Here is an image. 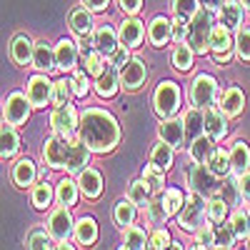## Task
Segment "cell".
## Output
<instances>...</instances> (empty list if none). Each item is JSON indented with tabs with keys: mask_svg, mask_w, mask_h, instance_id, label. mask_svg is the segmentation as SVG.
Instances as JSON below:
<instances>
[{
	"mask_svg": "<svg viewBox=\"0 0 250 250\" xmlns=\"http://www.w3.org/2000/svg\"><path fill=\"white\" fill-rule=\"evenodd\" d=\"M198 3H200V8H208V10H218V8L225 3V0H198Z\"/></svg>",
	"mask_w": 250,
	"mask_h": 250,
	"instance_id": "60",
	"label": "cell"
},
{
	"mask_svg": "<svg viewBox=\"0 0 250 250\" xmlns=\"http://www.w3.org/2000/svg\"><path fill=\"white\" fill-rule=\"evenodd\" d=\"M78 135L93 153L105 155L115 150V145L120 143V125L113 118V113L103 110V108H88L80 115Z\"/></svg>",
	"mask_w": 250,
	"mask_h": 250,
	"instance_id": "2",
	"label": "cell"
},
{
	"mask_svg": "<svg viewBox=\"0 0 250 250\" xmlns=\"http://www.w3.org/2000/svg\"><path fill=\"white\" fill-rule=\"evenodd\" d=\"M230 223L235 228V235L238 238H248V233H250V213L248 210H235L230 215Z\"/></svg>",
	"mask_w": 250,
	"mask_h": 250,
	"instance_id": "52",
	"label": "cell"
},
{
	"mask_svg": "<svg viewBox=\"0 0 250 250\" xmlns=\"http://www.w3.org/2000/svg\"><path fill=\"white\" fill-rule=\"evenodd\" d=\"M20 148V138L15 133V125H10L8 120H3V130H0V155H3V160L13 158Z\"/></svg>",
	"mask_w": 250,
	"mask_h": 250,
	"instance_id": "31",
	"label": "cell"
},
{
	"mask_svg": "<svg viewBox=\"0 0 250 250\" xmlns=\"http://www.w3.org/2000/svg\"><path fill=\"white\" fill-rule=\"evenodd\" d=\"M55 198V190H53V185L43 178L38 185H33V193H30V200H33V208L35 210H45V208L53 203Z\"/></svg>",
	"mask_w": 250,
	"mask_h": 250,
	"instance_id": "38",
	"label": "cell"
},
{
	"mask_svg": "<svg viewBox=\"0 0 250 250\" xmlns=\"http://www.w3.org/2000/svg\"><path fill=\"white\" fill-rule=\"evenodd\" d=\"M248 205H250V203H248ZM248 213H250V208H248Z\"/></svg>",
	"mask_w": 250,
	"mask_h": 250,
	"instance_id": "63",
	"label": "cell"
},
{
	"mask_svg": "<svg viewBox=\"0 0 250 250\" xmlns=\"http://www.w3.org/2000/svg\"><path fill=\"white\" fill-rule=\"evenodd\" d=\"M118 5L125 15H138L143 8V0H118Z\"/></svg>",
	"mask_w": 250,
	"mask_h": 250,
	"instance_id": "58",
	"label": "cell"
},
{
	"mask_svg": "<svg viewBox=\"0 0 250 250\" xmlns=\"http://www.w3.org/2000/svg\"><path fill=\"white\" fill-rule=\"evenodd\" d=\"M70 83H73V95H75V98H88V93H90V80H88V73H85V70H78Z\"/></svg>",
	"mask_w": 250,
	"mask_h": 250,
	"instance_id": "53",
	"label": "cell"
},
{
	"mask_svg": "<svg viewBox=\"0 0 250 250\" xmlns=\"http://www.w3.org/2000/svg\"><path fill=\"white\" fill-rule=\"evenodd\" d=\"M233 50H235V38H233V30L218 23L210 33V55L218 65H228L233 60Z\"/></svg>",
	"mask_w": 250,
	"mask_h": 250,
	"instance_id": "6",
	"label": "cell"
},
{
	"mask_svg": "<svg viewBox=\"0 0 250 250\" xmlns=\"http://www.w3.org/2000/svg\"><path fill=\"white\" fill-rule=\"evenodd\" d=\"M170 60H173V68L178 73H190L193 70V60H195V50L190 48V43H178Z\"/></svg>",
	"mask_w": 250,
	"mask_h": 250,
	"instance_id": "35",
	"label": "cell"
},
{
	"mask_svg": "<svg viewBox=\"0 0 250 250\" xmlns=\"http://www.w3.org/2000/svg\"><path fill=\"white\" fill-rule=\"evenodd\" d=\"M145 78H148V68H145V62L140 58H130L128 65L120 70V85H123V90L133 93V90L143 88Z\"/></svg>",
	"mask_w": 250,
	"mask_h": 250,
	"instance_id": "13",
	"label": "cell"
},
{
	"mask_svg": "<svg viewBox=\"0 0 250 250\" xmlns=\"http://www.w3.org/2000/svg\"><path fill=\"white\" fill-rule=\"evenodd\" d=\"M78 183H80V190H83L85 198H90V200L100 198V193H103V175L95 168H85L78 175Z\"/></svg>",
	"mask_w": 250,
	"mask_h": 250,
	"instance_id": "26",
	"label": "cell"
},
{
	"mask_svg": "<svg viewBox=\"0 0 250 250\" xmlns=\"http://www.w3.org/2000/svg\"><path fill=\"white\" fill-rule=\"evenodd\" d=\"M158 135L160 140H165L168 145H173V148H185V125H183V118L175 120V118H163L160 128H158Z\"/></svg>",
	"mask_w": 250,
	"mask_h": 250,
	"instance_id": "18",
	"label": "cell"
},
{
	"mask_svg": "<svg viewBox=\"0 0 250 250\" xmlns=\"http://www.w3.org/2000/svg\"><path fill=\"white\" fill-rule=\"evenodd\" d=\"M33 68H38L40 73H50L55 65V48H50L45 40L35 43V53H33Z\"/></svg>",
	"mask_w": 250,
	"mask_h": 250,
	"instance_id": "29",
	"label": "cell"
},
{
	"mask_svg": "<svg viewBox=\"0 0 250 250\" xmlns=\"http://www.w3.org/2000/svg\"><path fill=\"white\" fill-rule=\"evenodd\" d=\"M90 148L85 143L73 135H60V133H53L45 145H43V160L48 168L53 170H68L73 175H80L83 170L88 168L90 163Z\"/></svg>",
	"mask_w": 250,
	"mask_h": 250,
	"instance_id": "1",
	"label": "cell"
},
{
	"mask_svg": "<svg viewBox=\"0 0 250 250\" xmlns=\"http://www.w3.org/2000/svg\"><path fill=\"white\" fill-rule=\"evenodd\" d=\"M158 195H160V200H163V205H165V210H168V215H170V218H178L180 208H183V203H185V193L180 190V188H163Z\"/></svg>",
	"mask_w": 250,
	"mask_h": 250,
	"instance_id": "37",
	"label": "cell"
},
{
	"mask_svg": "<svg viewBox=\"0 0 250 250\" xmlns=\"http://www.w3.org/2000/svg\"><path fill=\"white\" fill-rule=\"evenodd\" d=\"M50 128L53 133H60V135H75L80 128V115L75 105H70V103L55 105V110L50 113Z\"/></svg>",
	"mask_w": 250,
	"mask_h": 250,
	"instance_id": "9",
	"label": "cell"
},
{
	"mask_svg": "<svg viewBox=\"0 0 250 250\" xmlns=\"http://www.w3.org/2000/svg\"><path fill=\"white\" fill-rule=\"evenodd\" d=\"M190 188L203 195H218L220 193V178L208 168V165L195 163L190 168Z\"/></svg>",
	"mask_w": 250,
	"mask_h": 250,
	"instance_id": "11",
	"label": "cell"
},
{
	"mask_svg": "<svg viewBox=\"0 0 250 250\" xmlns=\"http://www.w3.org/2000/svg\"><path fill=\"white\" fill-rule=\"evenodd\" d=\"M83 3H85L93 13H103V10L110 5V0H83Z\"/></svg>",
	"mask_w": 250,
	"mask_h": 250,
	"instance_id": "59",
	"label": "cell"
},
{
	"mask_svg": "<svg viewBox=\"0 0 250 250\" xmlns=\"http://www.w3.org/2000/svg\"><path fill=\"white\" fill-rule=\"evenodd\" d=\"M145 215H148L150 225H163L170 218L168 210H165V205H163V200H160V195H158V200H150L148 205H145Z\"/></svg>",
	"mask_w": 250,
	"mask_h": 250,
	"instance_id": "46",
	"label": "cell"
},
{
	"mask_svg": "<svg viewBox=\"0 0 250 250\" xmlns=\"http://www.w3.org/2000/svg\"><path fill=\"white\" fill-rule=\"evenodd\" d=\"M173 238L168 233V228H155L148 238V248H155V250H163V248H170Z\"/></svg>",
	"mask_w": 250,
	"mask_h": 250,
	"instance_id": "54",
	"label": "cell"
},
{
	"mask_svg": "<svg viewBox=\"0 0 250 250\" xmlns=\"http://www.w3.org/2000/svg\"><path fill=\"white\" fill-rule=\"evenodd\" d=\"M83 65H85V73L88 75H100L103 73V68L108 65L105 62V53H100L98 48H90V50H85L83 53Z\"/></svg>",
	"mask_w": 250,
	"mask_h": 250,
	"instance_id": "41",
	"label": "cell"
},
{
	"mask_svg": "<svg viewBox=\"0 0 250 250\" xmlns=\"http://www.w3.org/2000/svg\"><path fill=\"white\" fill-rule=\"evenodd\" d=\"M68 25H70V33L75 38H83V35H93L95 30V23H93V10L83 3V5H75L68 15Z\"/></svg>",
	"mask_w": 250,
	"mask_h": 250,
	"instance_id": "15",
	"label": "cell"
},
{
	"mask_svg": "<svg viewBox=\"0 0 250 250\" xmlns=\"http://www.w3.org/2000/svg\"><path fill=\"white\" fill-rule=\"evenodd\" d=\"M248 245H250V233H248Z\"/></svg>",
	"mask_w": 250,
	"mask_h": 250,
	"instance_id": "62",
	"label": "cell"
},
{
	"mask_svg": "<svg viewBox=\"0 0 250 250\" xmlns=\"http://www.w3.org/2000/svg\"><path fill=\"white\" fill-rule=\"evenodd\" d=\"M80 193H83V190H80V183L73 180V178H62V180L55 185V198H58L60 205H68V208L78 205Z\"/></svg>",
	"mask_w": 250,
	"mask_h": 250,
	"instance_id": "28",
	"label": "cell"
},
{
	"mask_svg": "<svg viewBox=\"0 0 250 250\" xmlns=\"http://www.w3.org/2000/svg\"><path fill=\"white\" fill-rule=\"evenodd\" d=\"M48 230L53 235L55 243H68L70 235H75V220L70 215V208L68 205H60L50 213L48 218Z\"/></svg>",
	"mask_w": 250,
	"mask_h": 250,
	"instance_id": "8",
	"label": "cell"
},
{
	"mask_svg": "<svg viewBox=\"0 0 250 250\" xmlns=\"http://www.w3.org/2000/svg\"><path fill=\"white\" fill-rule=\"evenodd\" d=\"M135 218H138V205H135L130 198L115 203V208H113V220H115V225H120L123 230H125L128 225L135 223Z\"/></svg>",
	"mask_w": 250,
	"mask_h": 250,
	"instance_id": "32",
	"label": "cell"
},
{
	"mask_svg": "<svg viewBox=\"0 0 250 250\" xmlns=\"http://www.w3.org/2000/svg\"><path fill=\"white\" fill-rule=\"evenodd\" d=\"M173 160H175V148L168 145L165 140H158L153 145V150H150V163H155L158 168H163L165 173H168L173 168Z\"/></svg>",
	"mask_w": 250,
	"mask_h": 250,
	"instance_id": "34",
	"label": "cell"
},
{
	"mask_svg": "<svg viewBox=\"0 0 250 250\" xmlns=\"http://www.w3.org/2000/svg\"><path fill=\"white\" fill-rule=\"evenodd\" d=\"M120 68H115L113 62H108L105 68H103V73L95 78V93L100 98H113L118 90H120Z\"/></svg>",
	"mask_w": 250,
	"mask_h": 250,
	"instance_id": "17",
	"label": "cell"
},
{
	"mask_svg": "<svg viewBox=\"0 0 250 250\" xmlns=\"http://www.w3.org/2000/svg\"><path fill=\"white\" fill-rule=\"evenodd\" d=\"M208 218V198L198 190L185 193V203L178 213V228L183 233H195Z\"/></svg>",
	"mask_w": 250,
	"mask_h": 250,
	"instance_id": "3",
	"label": "cell"
},
{
	"mask_svg": "<svg viewBox=\"0 0 250 250\" xmlns=\"http://www.w3.org/2000/svg\"><path fill=\"white\" fill-rule=\"evenodd\" d=\"M183 125H185V138L188 143H193L195 138L205 135V110L203 108H190L183 113Z\"/></svg>",
	"mask_w": 250,
	"mask_h": 250,
	"instance_id": "23",
	"label": "cell"
},
{
	"mask_svg": "<svg viewBox=\"0 0 250 250\" xmlns=\"http://www.w3.org/2000/svg\"><path fill=\"white\" fill-rule=\"evenodd\" d=\"M228 210H230V203L220 195H213L208 200V220L210 223H225L228 218Z\"/></svg>",
	"mask_w": 250,
	"mask_h": 250,
	"instance_id": "42",
	"label": "cell"
},
{
	"mask_svg": "<svg viewBox=\"0 0 250 250\" xmlns=\"http://www.w3.org/2000/svg\"><path fill=\"white\" fill-rule=\"evenodd\" d=\"M205 135L213 138L215 143L228 135V115H225V110L220 105L218 108L215 105L205 108Z\"/></svg>",
	"mask_w": 250,
	"mask_h": 250,
	"instance_id": "16",
	"label": "cell"
},
{
	"mask_svg": "<svg viewBox=\"0 0 250 250\" xmlns=\"http://www.w3.org/2000/svg\"><path fill=\"white\" fill-rule=\"evenodd\" d=\"M243 15H245V8L240 0H225V3L218 8V20L223 25H228L230 30H238L243 25Z\"/></svg>",
	"mask_w": 250,
	"mask_h": 250,
	"instance_id": "22",
	"label": "cell"
},
{
	"mask_svg": "<svg viewBox=\"0 0 250 250\" xmlns=\"http://www.w3.org/2000/svg\"><path fill=\"white\" fill-rule=\"evenodd\" d=\"M25 95L33 103V108H45L53 100V83L48 80V73H38L28 80L25 85Z\"/></svg>",
	"mask_w": 250,
	"mask_h": 250,
	"instance_id": "12",
	"label": "cell"
},
{
	"mask_svg": "<svg viewBox=\"0 0 250 250\" xmlns=\"http://www.w3.org/2000/svg\"><path fill=\"white\" fill-rule=\"evenodd\" d=\"M140 178H145V183L153 188V193H160L163 188H165V170L158 168L155 163H148V165H145L143 173H140Z\"/></svg>",
	"mask_w": 250,
	"mask_h": 250,
	"instance_id": "43",
	"label": "cell"
},
{
	"mask_svg": "<svg viewBox=\"0 0 250 250\" xmlns=\"http://www.w3.org/2000/svg\"><path fill=\"white\" fill-rule=\"evenodd\" d=\"M150 195H153V188L145 183V178H138L130 183V190H128V198L138 205V208H145L150 203Z\"/></svg>",
	"mask_w": 250,
	"mask_h": 250,
	"instance_id": "40",
	"label": "cell"
},
{
	"mask_svg": "<svg viewBox=\"0 0 250 250\" xmlns=\"http://www.w3.org/2000/svg\"><path fill=\"white\" fill-rule=\"evenodd\" d=\"M93 40H95V48L100 53H105L108 58L120 48V35H118V30L113 25H98L93 30Z\"/></svg>",
	"mask_w": 250,
	"mask_h": 250,
	"instance_id": "21",
	"label": "cell"
},
{
	"mask_svg": "<svg viewBox=\"0 0 250 250\" xmlns=\"http://www.w3.org/2000/svg\"><path fill=\"white\" fill-rule=\"evenodd\" d=\"M145 243H148V238H145V230H143L140 225H128V228H125V235H123V248L140 250V248H148Z\"/></svg>",
	"mask_w": 250,
	"mask_h": 250,
	"instance_id": "44",
	"label": "cell"
},
{
	"mask_svg": "<svg viewBox=\"0 0 250 250\" xmlns=\"http://www.w3.org/2000/svg\"><path fill=\"white\" fill-rule=\"evenodd\" d=\"M235 185H238V198L250 203V170L235 175Z\"/></svg>",
	"mask_w": 250,
	"mask_h": 250,
	"instance_id": "56",
	"label": "cell"
},
{
	"mask_svg": "<svg viewBox=\"0 0 250 250\" xmlns=\"http://www.w3.org/2000/svg\"><path fill=\"white\" fill-rule=\"evenodd\" d=\"M33 110V103L28 100V95L23 93H10L5 105H3V120H8L10 125H25Z\"/></svg>",
	"mask_w": 250,
	"mask_h": 250,
	"instance_id": "10",
	"label": "cell"
},
{
	"mask_svg": "<svg viewBox=\"0 0 250 250\" xmlns=\"http://www.w3.org/2000/svg\"><path fill=\"white\" fill-rule=\"evenodd\" d=\"M153 110L160 118H175L180 110V88L173 80H163L158 83V88L153 93Z\"/></svg>",
	"mask_w": 250,
	"mask_h": 250,
	"instance_id": "5",
	"label": "cell"
},
{
	"mask_svg": "<svg viewBox=\"0 0 250 250\" xmlns=\"http://www.w3.org/2000/svg\"><path fill=\"white\" fill-rule=\"evenodd\" d=\"M240 3H243V8H245V10H250V0H240Z\"/></svg>",
	"mask_w": 250,
	"mask_h": 250,
	"instance_id": "61",
	"label": "cell"
},
{
	"mask_svg": "<svg viewBox=\"0 0 250 250\" xmlns=\"http://www.w3.org/2000/svg\"><path fill=\"white\" fill-rule=\"evenodd\" d=\"M230 165H233V175H240L250 170V148L245 140H235L230 148Z\"/></svg>",
	"mask_w": 250,
	"mask_h": 250,
	"instance_id": "33",
	"label": "cell"
},
{
	"mask_svg": "<svg viewBox=\"0 0 250 250\" xmlns=\"http://www.w3.org/2000/svg\"><path fill=\"white\" fill-rule=\"evenodd\" d=\"M128 60H130V48H125V45H120V48L110 55V62H113L115 68H120V70L128 65Z\"/></svg>",
	"mask_w": 250,
	"mask_h": 250,
	"instance_id": "57",
	"label": "cell"
},
{
	"mask_svg": "<svg viewBox=\"0 0 250 250\" xmlns=\"http://www.w3.org/2000/svg\"><path fill=\"white\" fill-rule=\"evenodd\" d=\"M215 140L208 138V135H200L190 143V160L193 163H200V165H208V160H210L213 150H215Z\"/></svg>",
	"mask_w": 250,
	"mask_h": 250,
	"instance_id": "36",
	"label": "cell"
},
{
	"mask_svg": "<svg viewBox=\"0 0 250 250\" xmlns=\"http://www.w3.org/2000/svg\"><path fill=\"white\" fill-rule=\"evenodd\" d=\"M75 240H78V245H85V248L98 240V223H95V218L83 215V218L75 220Z\"/></svg>",
	"mask_w": 250,
	"mask_h": 250,
	"instance_id": "30",
	"label": "cell"
},
{
	"mask_svg": "<svg viewBox=\"0 0 250 250\" xmlns=\"http://www.w3.org/2000/svg\"><path fill=\"white\" fill-rule=\"evenodd\" d=\"M235 228L233 223H225L215 228V248H233L235 245Z\"/></svg>",
	"mask_w": 250,
	"mask_h": 250,
	"instance_id": "48",
	"label": "cell"
},
{
	"mask_svg": "<svg viewBox=\"0 0 250 250\" xmlns=\"http://www.w3.org/2000/svg\"><path fill=\"white\" fill-rule=\"evenodd\" d=\"M235 53L240 60L250 62V28H245V25H240L235 30Z\"/></svg>",
	"mask_w": 250,
	"mask_h": 250,
	"instance_id": "47",
	"label": "cell"
},
{
	"mask_svg": "<svg viewBox=\"0 0 250 250\" xmlns=\"http://www.w3.org/2000/svg\"><path fill=\"white\" fill-rule=\"evenodd\" d=\"M170 38H173V20L165 15H155L148 25V40L155 48H163Z\"/></svg>",
	"mask_w": 250,
	"mask_h": 250,
	"instance_id": "20",
	"label": "cell"
},
{
	"mask_svg": "<svg viewBox=\"0 0 250 250\" xmlns=\"http://www.w3.org/2000/svg\"><path fill=\"white\" fill-rule=\"evenodd\" d=\"M220 108L225 110L228 118H238V115L243 113V108H245V95H243V90H240L238 85L228 88V90L220 95Z\"/></svg>",
	"mask_w": 250,
	"mask_h": 250,
	"instance_id": "27",
	"label": "cell"
},
{
	"mask_svg": "<svg viewBox=\"0 0 250 250\" xmlns=\"http://www.w3.org/2000/svg\"><path fill=\"white\" fill-rule=\"evenodd\" d=\"M118 35H120V45L135 50V48L143 45V40H145V23H143V20H138L135 15H130V18H125L123 23H120Z\"/></svg>",
	"mask_w": 250,
	"mask_h": 250,
	"instance_id": "14",
	"label": "cell"
},
{
	"mask_svg": "<svg viewBox=\"0 0 250 250\" xmlns=\"http://www.w3.org/2000/svg\"><path fill=\"white\" fill-rule=\"evenodd\" d=\"M38 180V168H35V163L30 158H20L15 165H13V183L18 188H30L35 185Z\"/></svg>",
	"mask_w": 250,
	"mask_h": 250,
	"instance_id": "25",
	"label": "cell"
},
{
	"mask_svg": "<svg viewBox=\"0 0 250 250\" xmlns=\"http://www.w3.org/2000/svg\"><path fill=\"white\" fill-rule=\"evenodd\" d=\"M193 235H195V245L198 248H215V228L213 225H208V223L200 225Z\"/></svg>",
	"mask_w": 250,
	"mask_h": 250,
	"instance_id": "51",
	"label": "cell"
},
{
	"mask_svg": "<svg viewBox=\"0 0 250 250\" xmlns=\"http://www.w3.org/2000/svg\"><path fill=\"white\" fill-rule=\"evenodd\" d=\"M190 100H193L195 108H203V110L215 105V100H218V80L213 75L200 73L193 80V85H190Z\"/></svg>",
	"mask_w": 250,
	"mask_h": 250,
	"instance_id": "7",
	"label": "cell"
},
{
	"mask_svg": "<svg viewBox=\"0 0 250 250\" xmlns=\"http://www.w3.org/2000/svg\"><path fill=\"white\" fill-rule=\"evenodd\" d=\"M215 28V10L200 8L193 18H190V35L188 43L195 50V55H205L210 53V33Z\"/></svg>",
	"mask_w": 250,
	"mask_h": 250,
	"instance_id": "4",
	"label": "cell"
},
{
	"mask_svg": "<svg viewBox=\"0 0 250 250\" xmlns=\"http://www.w3.org/2000/svg\"><path fill=\"white\" fill-rule=\"evenodd\" d=\"M198 10H200V3H198V0H173V13H175L178 18L190 20Z\"/></svg>",
	"mask_w": 250,
	"mask_h": 250,
	"instance_id": "50",
	"label": "cell"
},
{
	"mask_svg": "<svg viewBox=\"0 0 250 250\" xmlns=\"http://www.w3.org/2000/svg\"><path fill=\"white\" fill-rule=\"evenodd\" d=\"M208 168H210L218 178H225L233 173V165H230V153H225L223 148H215L210 160H208Z\"/></svg>",
	"mask_w": 250,
	"mask_h": 250,
	"instance_id": "39",
	"label": "cell"
},
{
	"mask_svg": "<svg viewBox=\"0 0 250 250\" xmlns=\"http://www.w3.org/2000/svg\"><path fill=\"white\" fill-rule=\"evenodd\" d=\"M70 95H73V83L60 78L53 83V103L55 105H62V103H70Z\"/></svg>",
	"mask_w": 250,
	"mask_h": 250,
	"instance_id": "49",
	"label": "cell"
},
{
	"mask_svg": "<svg viewBox=\"0 0 250 250\" xmlns=\"http://www.w3.org/2000/svg\"><path fill=\"white\" fill-rule=\"evenodd\" d=\"M53 235L50 230H45V228H33V230L28 233L25 238V248H33V250H40V248H53Z\"/></svg>",
	"mask_w": 250,
	"mask_h": 250,
	"instance_id": "45",
	"label": "cell"
},
{
	"mask_svg": "<svg viewBox=\"0 0 250 250\" xmlns=\"http://www.w3.org/2000/svg\"><path fill=\"white\" fill-rule=\"evenodd\" d=\"M78 43H73V40H68V38H60L58 40V45H55V65H58V70H62V73H70V70H75V65H78Z\"/></svg>",
	"mask_w": 250,
	"mask_h": 250,
	"instance_id": "19",
	"label": "cell"
},
{
	"mask_svg": "<svg viewBox=\"0 0 250 250\" xmlns=\"http://www.w3.org/2000/svg\"><path fill=\"white\" fill-rule=\"evenodd\" d=\"M188 35H190V20L175 15V20H173V40L175 43H188Z\"/></svg>",
	"mask_w": 250,
	"mask_h": 250,
	"instance_id": "55",
	"label": "cell"
},
{
	"mask_svg": "<svg viewBox=\"0 0 250 250\" xmlns=\"http://www.w3.org/2000/svg\"><path fill=\"white\" fill-rule=\"evenodd\" d=\"M33 53H35V43L28 35H15L10 43V58L15 65H30L33 62Z\"/></svg>",
	"mask_w": 250,
	"mask_h": 250,
	"instance_id": "24",
	"label": "cell"
}]
</instances>
